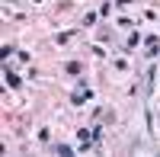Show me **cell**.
<instances>
[{"label":"cell","instance_id":"1","mask_svg":"<svg viewBox=\"0 0 160 157\" xmlns=\"http://www.w3.org/2000/svg\"><path fill=\"white\" fill-rule=\"evenodd\" d=\"M90 99H93V90L87 87V77H80V84H77V90L71 93V106H87Z\"/></svg>","mask_w":160,"mask_h":157},{"label":"cell","instance_id":"2","mask_svg":"<svg viewBox=\"0 0 160 157\" xmlns=\"http://www.w3.org/2000/svg\"><path fill=\"white\" fill-rule=\"evenodd\" d=\"M3 84H7L10 90H19V87H22V80H19V74L13 71L10 64H3Z\"/></svg>","mask_w":160,"mask_h":157},{"label":"cell","instance_id":"3","mask_svg":"<svg viewBox=\"0 0 160 157\" xmlns=\"http://www.w3.org/2000/svg\"><path fill=\"white\" fill-rule=\"evenodd\" d=\"M144 45H148V58H160V38L157 35H148Z\"/></svg>","mask_w":160,"mask_h":157},{"label":"cell","instance_id":"4","mask_svg":"<svg viewBox=\"0 0 160 157\" xmlns=\"http://www.w3.org/2000/svg\"><path fill=\"white\" fill-rule=\"evenodd\" d=\"M141 42H144V38H141V32H135V29H131V32H128V38H125V51H131V48H138Z\"/></svg>","mask_w":160,"mask_h":157},{"label":"cell","instance_id":"5","mask_svg":"<svg viewBox=\"0 0 160 157\" xmlns=\"http://www.w3.org/2000/svg\"><path fill=\"white\" fill-rule=\"evenodd\" d=\"M64 74H83V64H80V61H68V64H64Z\"/></svg>","mask_w":160,"mask_h":157},{"label":"cell","instance_id":"6","mask_svg":"<svg viewBox=\"0 0 160 157\" xmlns=\"http://www.w3.org/2000/svg\"><path fill=\"white\" fill-rule=\"evenodd\" d=\"M154 84H157V68H151V71H148V80H144V87H148V93L154 90Z\"/></svg>","mask_w":160,"mask_h":157},{"label":"cell","instance_id":"7","mask_svg":"<svg viewBox=\"0 0 160 157\" xmlns=\"http://www.w3.org/2000/svg\"><path fill=\"white\" fill-rule=\"evenodd\" d=\"M71 38H74V32H58V35H55V42H58V45H68Z\"/></svg>","mask_w":160,"mask_h":157},{"label":"cell","instance_id":"8","mask_svg":"<svg viewBox=\"0 0 160 157\" xmlns=\"http://www.w3.org/2000/svg\"><path fill=\"white\" fill-rule=\"evenodd\" d=\"M55 154H61V157H71V154H74V148H71V144H58V148H55Z\"/></svg>","mask_w":160,"mask_h":157},{"label":"cell","instance_id":"9","mask_svg":"<svg viewBox=\"0 0 160 157\" xmlns=\"http://www.w3.org/2000/svg\"><path fill=\"white\" fill-rule=\"evenodd\" d=\"M115 3H118V7H128V3H135V0H115Z\"/></svg>","mask_w":160,"mask_h":157}]
</instances>
